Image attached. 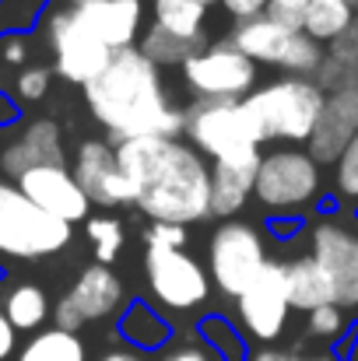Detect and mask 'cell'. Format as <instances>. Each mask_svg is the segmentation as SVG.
Returning <instances> with one entry per match:
<instances>
[{
    "label": "cell",
    "mask_w": 358,
    "mask_h": 361,
    "mask_svg": "<svg viewBox=\"0 0 358 361\" xmlns=\"http://www.w3.org/2000/svg\"><path fill=\"white\" fill-rule=\"evenodd\" d=\"M130 186V204L162 225H193L211 218V165L183 140L137 137L113 144Z\"/></svg>",
    "instance_id": "obj_1"
},
{
    "label": "cell",
    "mask_w": 358,
    "mask_h": 361,
    "mask_svg": "<svg viewBox=\"0 0 358 361\" xmlns=\"http://www.w3.org/2000/svg\"><path fill=\"white\" fill-rule=\"evenodd\" d=\"M85 102L117 144L137 137L176 140L183 133V109L165 99L162 71L141 49L113 53L102 74L85 85Z\"/></svg>",
    "instance_id": "obj_2"
},
{
    "label": "cell",
    "mask_w": 358,
    "mask_h": 361,
    "mask_svg": "<svg viewBox=\"0 0 358 361\" xmlns=\"http://www.w3.org/2000/svg\"><path fill=\"white\" fill-rule=\"evenodd\" d=\"M323 92L313 78H281L274 85L253 88L242 99V109L253 123L260 144L267 140H292L306 144L323 109Z\"/></svg>",
    "instance_id": "obj_3"
},
{
    "label": "cell",
    "mask_w": 358,
    "mask_h": 361,
    "mask_svg": "<svg viewBox=\"0 0 358 361\" xmlns=\"http://www.w3.org/2000/svg\"><path fill=\"white\" fill-rule=\"evenodd\" d=\"M183 133L201 158H211V165L260 161V140L242 102H193L190 109H183Z\"/></svg>",
    "instance_id": "obj_4"
},
{
    "label": "cell",
    "mask_w": 358,
    "mask_h": 361,
    "mask_svg": "<svg viewBox=\"0 0 358 361\" xmlns=\"http://www.w3.org/2000/svg\"><path fill=\"white\" fill-rule=\"evenodd\" d=\"M323 190L320 165L295 147H278L270 154H260L256 179H253V197L278 218L306 211Z\"/></svg>",
    "instance_id": "obj_5"
},
{
    "label": "cell",
    "mask_w": 358,
    "mask_h": 361,
    "mask_svg": "<svg viewBox=\"0 0 358 361\" xmlns=\"http://www.w3.org/2000/svg\"><path fill=\"white\" fill-rule=\"evenodd\" d=\"M179 71L193 102H242L256 88V63H249L232 42L193 49Z\"/></svg>",
    "instance_id": "obj_6"
},
{
    "label": "cell",
    "mask_w": 358,
    "mask_h": 361,
    "mask_svg": "<svg viewBox=\"0 0 358 361\" xmlns=\"http://www.w3.org/2000/svg\"><path fill=\"white\" fill-rule=\"evenodd\" d=\"M71 242V225L42 214L18 186L0 179V252L35 259L60 252Z\"/></svg>",
    "instance_id": "obj_7"
},
{
    "label": "cell",
    "mask_w": 358,
    "mask_h": 361,
    "mask_svg": "<svg viewBox=\"0 0 358 361\" xmlns=\"http://www.w3.org/2000/svg\"><path fill=\"white\" fill-rule=\"evenodd\" d=\"M208 267H211V281L222 288V295L239 298L256 281V274L267 267L263 235L249 221L218 225L211 235V245H208Z\"/></svg>",
    "instance_id": "obj_8"
},
{
    "label": "cell",
    "mask_w": 358,
    "mask_h": 361,
    "mask_svg": "<svg viewBox=\"0 0 358 361\" xmlns=\"http://www.w3.org/2000/svg\"><path fill=\"white\" fill-rule=\"evenodd\" d=\"M46 46L53 49V67L64 81L71 85H88L92 78L102 74L109 63V49L88 32V25L78 18V11H49L42 21Z\"/></svg>",
    "instance_id": "obj_9"
},
{
    "label": "cell",
    "mask_w": 358,
    "mask_h": 361,
    "mask_svg": "<svg viewBox=\"0 0 358 361\" xmlns=\"http://www.w3.org/2000/svg\"><path fill=\"white\" fill-rule=\"evenodd\" d=\"M148 288L165 309H193L208 298V270L179 245H148Z\"/></svg>",
    "instance_id": "obj_10"
},
{
    "label": "cell",
    "mask_w": 358,
    "mask_h": 361,
    "mask_svg": "<svg viewBox=\"0 0 358 361\" xmlns=\"http://www.w3.org/2000/svg\"><path fill=\"white\" fill-rule=\"evenodd\" d=\"M239 305V319L242 330L263 344L278 341L288 326V291H285V263L267 259V267L256 274V281L236 298Z\"/></svg>",
    "instance_id": "obj_11"
},
{
    "label": "cell",
    "mask_w": 358,
    "mask_h": 361,
    "mask_svg": "<svg viewBox=\"0 0 358 361\" xmlns=\"http://www.w3.org/2000/svg\"><path fill=\"white\" fill-rule=\"evenodd\" d=\"M126 291H123V281L113 274V267H88L81 270V277L74 281V288L56 302V330H67L74 334L81 323H92V319H106L113 316L119 305H123Z\"/></svg>",
    "instance_id": "obj_12"
},
{
    "label": "cell",
    "mask_w": 358,
    "mask_h": 361,
    "mask_svg": "<svg viewBox=\"0 0 358 361\" xmlns=\"http://www.w3.org/2000/svg\"><path fill=\"white\" fill-rule=\"evenodd\" d=\"M309 256L334 284L341 309L358 305V235L341 221H316L309 232Z\"/></svg>",
    "instance_id": "obj_13"
},
{
    "label": "cell",
    "mask_w": 358,
    "mask_h": 361,
    "mask_svg": "<svg viewBox=\"0 0 358 361\" xmlns=\"http://www.w3.org/2000/svg\"><path fill=\"white\" fill-rule=\"evenodd\" d=\"M18 190L49 218L64 221V225H74V221H85L92 204L88 197L81 193V186L74 183L71 169L67 165H39V169H28L18 176Z\"/></svg>",
    "instance_id": "obj_14"
},
{
    "label": "cell",
    "mask_w": 358,
    "mask_h": 361,
    "mask_svg": "<svg viewBox=\"0 0 358 361\" xmlns=\"http://www.w3.org/2000/svg\"><path fill=\"white\" fill-rule=\"evenodd\" d=\"M71 176L81 186V193L88 197V204H99V207L130 204V186L117 165V151L106 140H85L74 154Z\"/></svg>",
    "instance_id": "obj_15"
},
{
    "label": "cell",
    "mask_w": 358,
    "mask_h": 361,
    "mask_svg": "<svg viewBox=\"0 0 358 361\" xmlns=\"http://www.w3.org/2000/svg\"><path fill=\"white\" fill-rule=\"evenodd\" d=\"M358 133V88H341V92H330L323 99V109H320V120L309 133V158L316 165H334L341 158V151L355 140Z\"/></svg>",
    "instance_id": "obj_16"
},
{
    "label": "cell",
    "mask_w": 358,
    "mask_h": 361,
    "mask_svg": "<svg viewBox=\"0 0 358 361\" xmlns=\"http://www.w3.org/2000/svg\"><path fill=\"white\" fill-rule=\"evenodd\" d=\"M39 165H64V140L53 120H32L14 130V137H7L0 147V169L14 179Z\"/></svg>",
    "instance_id": "obj_17"
},
{
    "label": "cell",
    "mask_w": 358,
    "mask_h": 361,
    "mask_svg": "<svg viewBox=\"0 0 358 361\" xmlns=\"http://www.w3.org/2000/svg\"><path fill=\"white\" fill-rule=\"evenodd\" d=\"M78 11V18L88 25V32L109 49H133L137 35H141V21H144V4L141 0H92L85 7H71Z\"/></svg>",
    "instance_id": "obj_18"
},
{
    "label": "cell",
    "mask_w": 358,
    "mask_h": 361,
    "mask_svg": "<svg viewBox=\"0 0 358 361\" xmlns=\"http://www.w3.org/2000/svg\"><path fill=\"white\" fill-rule=\"evenodd\" d=\"M302 32H292L278 21H270L267 14L260 18H249V21H239L236 32H232V46L249 60V63H267V67H288L292 60V49L299 42Z\"/></svg>",
    "instance_id": "obj_19"
},
{
    "label": "cell",
    "mask_w": 358,
    "mask_h": 361,
    "mask_svg": "<svg viewBox=\"0 0 358 361\" xmlns=\"http://www.w3.org/2000/svg\"><path fill=\"white\" fill-rule=\"evenodd\" d=\"M285 291H288V305L299 312H313L323 305H338L334 298V284L323 274V267L313 256H299L292 263H285Z\"/></svg>",
    "instance_id": "obj_20"
},
{
    "label": "cell",
    "mask_w": 358,
    "mask_h": 361,
    "mask_svg": "<svg viewBox=\"0 0 358 361\" xmlns=\"http://www.w3.org/2000/svg\"><path fill=\"white\" fill-rule=\"evenodd\" d=\"M256 165H211V214L232 218L246 207L253 193Z\"/></svg>",
    "instance_id": "obj_21"
},
{
    "label": "cell",
    "mask_w": 358,
    "mask_h": 361,
    "mask_svg": "<svg viewBox=\"0 0 358 361\" xmlns=\"http://www.w3.org/2000/svg\"><path fill=\"white\" fill-rule=\"evenodd\" d=\"M204 21H208V4L201 0H155V28L179 42L201 46Z\"/></svg>",
    "instance_id": "obj_22"
},
{
    "label": "cell",
    "mask_w": 358,
    "mask_h": 361,
    "mask_svg": "<svg viewBox=\"0 0 358 361\" xmlns=\"http://www.w3.org/2000/svg\"><path fill=\"white\" fill-rule=\"evenodd\" d=\"M355 11L348 7V0H309L306 14H302V35H309L320 46H330L348 25H352Z\"/></svg>",
    "instance_id": "obj_23"
},
{
    "label": "cell",
    "mask_w": 358,
    "mask_h": 361,
    "mask_svg": "<svg viewBox=\"0 0 358 361\" xmlns=\"http://www.w3.org/2000/svg\"><path fill=\"white\" fill-rule=\"evenodd\" d=\"M46 312H49V298H46V291L39 284H18V288H11V295L4 302V316H7V323L14 330L42 326Z\"/></svg>",
    "instance_id": "obj_24"
},
{
    "label": "cell",
    "mask_w": 358,
    "mask_h": 361,
    "mask_svg": "<svg viewBox=\"0 0 358 361\" xmlns=\"http://www.w3.org/2000/svg\"><path fill=\"white\" fill-rule=\"evenodd\" d=\"M18 361H88V358H85V344L74 334L53 326V330L35 334L25 344V351L18 355Z\"/></svg>",
    "instance_id": "obj_25"
},
{
    "label": "cell",
    "mask_w": 358,
    "mask_h": 361,
    "mask_svg": "<svg viewBox=\"0 0 358 361\" xmlns=\"http://www.w3.org/2000/svg\"><path fill=\"white\" fill-rule=\"evenodd\" d=\"M123 337L137 348H162L169 341V323L155 316L144 302H133L123 316Z\"/></svg>",
    "instance_id": "obj_26"
},
{
    "label": "cell",
    "mask_w": 358,
    "mask_h": 361,
    "mask_svg": "<svg viewBox=\"0 0 358 361\" xmlns=\"http://www.w3.org/2000/svg\"><path fill=\"white\" fill-rule=\"evenodd\" d=\"M197 46H190V42H179V39H172V35H165V32H158L155 25L148 28V35L141 39V53L162 71V67H172V63H183L190 53H193Z\"/></svg>",
    "instance_id": "obj_27"
},
{
    "label": "cell",
    "mask_w": 358,
    "mask_h": 361,
    "mask_svg": "<svg viewBox=\"0 0 358 361\" xmlns=\"http://www.w3.org/2000/svg\"><path fill=\"white\" fill-rule=\"evenodd\" d=\"M88 239L95 245V259L102 267H109L123 249V239H126L123 221H117V218H88Z\"/></svg>",
    "instance_id": "obj_28"
},
{
    "label": "cell",
    "mask_w": 358,
    "mask_h": 361,
    "mask_svg": "<svg viewBox=\"0 0 358 361\" xmlns=\"http://www.w3.org/2000/svg\"><path fill=\"white\" fill-rule=\"evenodd\" d=\"M334 190L345 200H358V133L334 161Z\"/></svg>",
    "instance_id": "obj_29"
},
{
    "label": "cell",
    "mask_w": 358,
    "mask_h": 361,
    "mask_svg": "<svg viewBox=\"0 0 358 361\" xmlns=\"http://www.w3.org/2000/svg\"><path fill=\"white\" fill-rule=\"evenodd\" d=\"M49 92V67L46 63H32V67H21L18 78H14V95L21 102H39L42 95Z\"/></svg>",
    "instance_id": "obj_30"
},
{
    "label": "cell",
    "mask_w": 358,
    "mask_h": 361,
    "mask_svg": "<svg viewBox=\"0 0 358 361\" xmlns=\"http://www.w3.org/2000/svg\"><path fill=\"white\" fill-rule=\"evenodd\" d=\"M345 326H348V319H345L341 305H323V309L309 312V337H316V341H338L345 334Z\"/></svg>",
    "instance_id": "obj_31"
},
{
    "label": "cell",
    "mask_w": 358,
    "mask_h": 361,
    "mask_svg": "<svg viewBox=\"0 0 358 361\" xmlns=\"http://www.w3.org/2000/svg\"><path fill=\"white\" fill-rule=\"evenodd\" d=\"M323 56H330V60H338V63H345V67H352L358 74V14L352 18V25L323 49Z\"/></svg>",
    "instance_id": "obj_32"
},
{
    "label": "cell",
    "mask_w": 358,
    "mask_h": 361,
    "mask_svg": "<svg viewBox=\"0 0 358 361\" xmlns=\"http://www.w3.org/2000/svg\"><path fill=\"white\" fill-rule=\"evenodd\" d=\"M306 7H309V0H267V11H263V14H267L270 21H278V25L299 32Z\"/></svg>",
    "instance_id": "obj_33"
},
{
    "label": "cell",
    "mask_w": 358,
    "mask_h": 361,
    "mask_svg": "<svg viewBox=\"0 0 358 361\" xmlns=\"http://www.w3.org/2000/svg\"><path fill=\"white\" fill-rule=\"evenodd\" d=\"M144 245H186V228L183 225H162L151 221V228L144 232Z\"/></svg>",
    "instance_id": "obj_34"
},
{
    "label": "cell",
    "mask_w": 358,
    "mask_h": 361,
    "mask_svg": "<svg viewBox=\"0 0 358 361\" xmlns=\"http://www.w3.org/2000/svg\"><path fill=\"white\" fill-rule=\"evenodd\" d=\"M42 7V0H4V11H0V25H25L28 18H35V11Z\"/></svg>",
    "instance_id": "obj_35"
},
{
    "label": "cell",
    "mask_w": 358,
    "mask_h": 361,
    "mask_svg": "<svg viewBox=\"0 0 358 361\" xmlns=\"http://www.w3.org/2000/svg\"><path fill=\"white\" fill-rule=\"evenodd\" d=\"M28 60V42L21 35H4L0 39V63L4 67H18Z\"/></svg>",
    "instance_id": "obj_36"
},
{
    "label": "cell",
    "mask_w": 358,
    "mask_h": 361,
    "mask_svg": "<svg viewBox=\"0 0 358 361\" xmlns=\"http://www.w3.org/2000/svg\"><path fill=\"white\" fill-rule=\"evenodd\" d=\"M222 7L239 21H249V18H260L267 11V0H222Z\"/></svg>",
    "instance_id": "obj_37"
},
{
    "label": "cell",
    "mask_w": 358,
    "mask_h": 361,
    "mask_svg": "<svg viewBox=\"0 0 358 361\" xmlns=\"http://www.w3.org/2000/svg\"><path fill=\"white\" fill-rule=\"evenodd\" d=\"M162 361H215V355L204 348V344H183V348H176V351H169Z\"/></svg>",
    "instance_id": "obj_38"
},
{
    "label": "cell",
    "mask_w": 358,
    "mask_h": 361,
    "mask_svg": "<svg viewBox=\"0 0 358 361\" xmlns=\"http://www.w3.org/2000/svg\"><path fill=\"white\" fill-rule=\"evenodd\" d=\"M14 351V326L7 323V316H4V309H0V361L7 358Z\"/></svg>",
    "instance_id": "obj_39"
},
{
    "label": "cell",
    "mask_w": 358,
    "mask_h": 361,
    "mask_svg": "<svg viewBox=\"0 0 358 361\" xmlns=\"http://www.w3.org/2000/svg\"><path fill=\"white\" fill-rule=\"evenodd\" d=\"M281 361H338L330 351H320V355H285Z\"/></svg>",
    "instance_id": "obj_40"
},
{
    "label": "cell",
    "mask_w": 358,
    "mask_h": 361,
    "mask_svg": "<svg viewBox=\"0 0 358 361\" xmlns=\"http://www.w3.org/2000/svg\"><path fill=\"white\" fill-rule=\"evenodd\" d=\"M285 355L281 351H274V348H260V351H253V358L249 361H281Z\"/></svg>",
    "instance_id": "obj_41"
},
{
    "label": "cell",
    "mask_w": 358,
    "mask_h": 361,
    "mask_svg": "<svg viewBox=\"0 0 358 361\" xmlns=\"http://www.w3.org/2000/svg\"><path fill=\"white\" fill-rule=\"evenodd\" d=\"M99 361H144V358L133 355V351H109V355H102Z\"/></svg>",
    "instance_id": "obj_42"
},
{
    "label": "cell",
    "mask_w": 358,
    "mask_h": 361,
    "mask_svg": "<svg viewBox=\"0 0 358 361\" xmlns=\"http://www.w3.org/2000/svg\"><path fill=\"white\" fill-rule=\"evenodd\" d=\"M4 120H11V106L0 99V123H4Z\"/></svg>",
    "instance_id": "obj_43"
},
{
    "label": "cell",
    "mask_w": 358,
    "mask_h": 361,
    "mask_svg": "<svg viewBox=\"0 0 358 361\" xmlns=\"http://www.w3.org/2000/svg\"><path fill=\"white\" fill-rule=\"evenodd\" d=\"M71 7H85V4H92V0H67Z\"/></svg>",
    "instance_id": "obj_44"
},
{
    "label": "cell",
    "mask_w": 358,
    "mask_h": 361,
    "mask_svg": "<svg viewBox=\"0 0 358 361\" xmlns=\"http://www.w3.org/2000/svg\"><path fill=\"white\" fill-rule=\"evenodd\" d=\"M348 7H352V11H355V14H358V0H348Z\"/></svg>",
    "instance_id": "obj_45"
},
{
    "label": "cell",
    "mask_w": 358,
    "mask_h": 361,
    "mask_svg": "<svg viewBox=\"0 0 358 361\" xmlns=\"http://www.w3.org/2000/svg\"><path fill=\"white\" fill-rule=\"evenodd\" d=\"M201 4H218V0H201Z\"/></svg>",
    "instance_id": "obj_46"
},
{
    "label": "cell",
    "mask_w": 358,
    "mask_h": 361,
    "mask_svg": "<svg viewBox=\"0 0 358 361\" xmlns=\"http://www.w3.org/2000/svg\"><path fill=\"white\" fill-rule=\"evenodd\" d=\"M352 361H358V348H355V355H352Z\"/></svg>",
    "instance_id": "obj_47"
}]
</instances>
